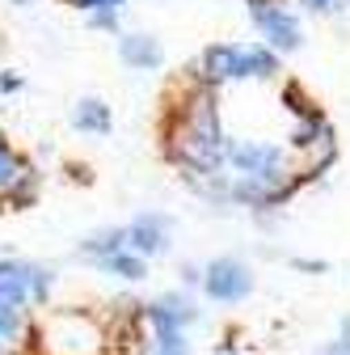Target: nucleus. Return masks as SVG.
Masks as SVG:
<instances>
[{"instance_id": "nucleus-30", "label": "nucleus", "mask_w": 350, "mask_h": 355, "mask_svg": "<svg viewBox=\"0 0 350 355\" xmlns=\"http://www.w3.org/2000/svg\"><path fill=\"white\" fill-rule=\"evenodd\" d=\"M9 5H17V9H26V5H34V0H9Z\"/></svg>"}, {"instance_id": "nucleus-4", "label": "nucleus", "mask_w": 350, "mask_h": 355, "mask_svg": "<svg viewBox=\"0 0 350 355\" xmlns=\"http://www.w3.org/2000/svg\"><path fill=\"white\" fill-rule=\"evenodd\" d=\"M224 169L232 178H257V173H291V148L275 140H228Z\"/></svg>"}, {"instance_id": "nucleus-21", "label": "nucleus", "mask_w": 350, "mask_h": 355, "mask_svg": "<svg viewBox=\"0 0 350 355\" xmlns=\"http://www.w3.org/2000/svg\"><path fill=\"white\" fill-rule=\"evenodd\" d=\"M295 5L304 13H313V17H338V13L350 9V0H295Z\"/></svg>"}, {"instance_id": "nucleus-2", "label": "nucleus", "mask_w": 350, "mask_h": 355, "mask_svg": "<svg viewBox=\"0 0 350 355\" xmlns=\"http://www.w3.org/2000/svg\"><path fill=\"white\" fill-rule=\"evenodd\" d=\"M42 343L38 355H106L110 351V330L89 313V309H55L38 322Z\"/></svg>"}, {"instance_id": "nucleus-15", "label": "nucleus", "mask_w": 350, "mask_h": 355, "mask_svg": "<svg viewBox=\"0 0 350 355\" xmlns=\"http://www.w3.org/2000/svg\"><path fill=\"white\" fill-rule=\"evenodd\" d=\"M279 102L287 106V114L300 123V119H325V110L317 106V98H308V89H304L300 80H283V94Z\"/></svg>"}, {"instance_id": "nucleus-7", "label": "nucleus", "mask_w": 350, "mask_h": 355, "mask_svg": "<svg viewBox=\"0 0 350 355\" xmlns=\"http://www.w3.org/2000/svg\"><path fill=\"white\" fill-rule=\"evenodd\" d=\"M199 85L220 89L228 80H241V42H211L199 55Z\"/></svg>"}, {"instance_id": "nucleus-16", "label": "nucleus", "mask_w": 350, "mask_h": 355, "mask_svg": "<svg viewBox=\"0 0 350 355\" xmlns=\"http://www.w3.org/2000/svg\"><path fill=\"white\" fill-rule=\"evenodd\" d=\"M102 275H114V279H144L148 275V262L140 258V254H131V250H122V254H114V258H102V262H93Z\"/></svg>"}, {"instance_id": "nucleus-11", "label": "nucleus", "mask_w": 350, "mask_h": 355, "mask_svg": "<svg viewBox=\"0 0 350 355\" xmlns=\"http://www.w3.org/2000/svg\"><path fill=\"white\" fill-rule=\"evenodd\" d=\"M72 127L80 131V136H110L114 131V114L102 98H80L72 106Z\"/></svg>"}, {"instance_id": "nucleus-9", "label": "nucleus", "mask_w": 350, "mask_h": 355, "mask_svg": "<svg viewBox=\"0 0 350 355\" xmlns=\"http://www.w3.org/2000/svg\"><path fill=\"white\" fill-rule=\"evenodd\" d=\"M118 60L136 72H156L165 64V47L152 34H118Z\"/></svg>"}, {"instance_id": "nucleus-20", "label": "nucleus", "mask_w": 350, "mask_h": 355, "mask_svg": "<svg viewBox=\"0 0 350 355\" xmlns=\"http://www.w3.org/2000/svg\"><path fill=\"white\" fill-rule=\"evenodd\" d=\"M51 288H55V271H51V266L30 262V304H47Z\"/></svg>"}, {"instance_id": "nucleus-25", "label": "nucleus", "mask_w": 350, "mask_h": 355, "mask_svg": "<svg viewBox=\"0 0 350 355\" xmlns=\"http://www.w3.org/2000/svg\"><path fill=\"white\" fill-rule=\"evenodd\" d=\"M178 275H182V284H186V288H203V266H194V262H186V266H182V271H178Z\"/></svg>"}, {"instance_id": "nucleus-26", "label": "nucleus", "mask_w": 350, "mask_h": 355, "mask_svg": "<svg viewBox=\"0 0 350 355\" xmlns=\"http://www.w3.org/2000/svg\"><path fill=\"white\" fill-rule=\"evenodd\" d=\"M21 85H26V80H21L17 72H0V94H17Z\"/></svg>"}, {"instance_id": "nucleus-19", "label": "nucleus", "mask_w": 350, "mask_h": 355, "mask_svg": "<svg viewBox=\"0 0 350 355\" xmlns=\"http://www.w3.org/2000/svg\"><path fill=\"white\" fill-rule=\"evenodd\" d=\"M38 203V169L30 165L26 169V178H21V182L5 195V207H13V211H26V207H34Z\"/></svg>"}, {"instance_id": "nucleus-18", "label": "nucleus", "mask_w": 350, "mask_h": 355, "mask_svg": "<svg viewBox=\"0 0 350 355\" xmlns=\"http://www.w3.org/2000/svg\"><path fill=\"white\" fill-rule=\"evenodd\" d=\"M325 127H329V119H300V123L291 127V136H287V148H291V153H308V148L321 140Z\"/></svg>"}, {"instance_id": "nucleus-23", "label": "nucleus", "mask_w": 350, "mask_h": 355, "mask_svg": "<svg viewBox=\"0 0 350 355\" xmlns=\"http://www.w3.org/2000/svg\"><path fill=\"white\" fill-rule=\"evenodd\" d=\"M89 26H93V30H110V34H118V13H114V9L89 13Z\"/></svg>"}, {"instance_id": "nucleus-22", "label": "nucleus", "mask_w": 350, "mask_h": 355, "mask_svg": "<svg viewBox=\"0 0 350 355\" xmlns=\"http://www.w3.org/2000/svg\"><path fill=\"white\" fill-rule=\"evenodd\" d=\"M59 5H72V9H80V13H102V9H122L127 0H59Z\"/></svg>"}, {"instance_id": "nucleus-24", "label": "nucleus", "mask_w": 350, "mask_h": 355, "mask_svg": "<svg viewBox=\"0 0 350 355\" xmlns=\"http://www.w3.org/2000/svg\"><path fill=\"white\" fill-rule=\"evenodd\" d=\"M291 266H295V271H308V275H325L329 271L325 258H291Z\"/></svg>"}, {"instance_id": "nucleus-3", "label": "nucleus", "mask_w": 350, "mask_h": 355, "mask_svg": "<svg viewBox=\"0 0 350 355\" xmlns=\"http://www.w3.org/2000/svg\"><path fill=\"white\" fill-rule=\"evenodd\" d=\"M245 13L253 21V30L261 34V42L275 55H291L304 47V26L300 13L287 5V0H245Z\"/></svg>"}, {"instance_id": "nucleus-12", "label": "nucleus", "mask_w": 350, "mask_h": 355, "mask_svg": "<svg viewBox=\"0 0 350 355\" xmlns=\"http://www.w3.org/2000/svg\"><path fill=\"white\" fill-rule=\"evenodd\" d=\"M270 80L279 76V55L266 42H241V80Z\"/></svg>"}, {"instance_id": "nucleus-8", "label": "nucleus", "mask_w": 350, "mask_h": 355, "mask_svg": "<svg viewBox=\"0 0 350 355\" xmlns=\"http://www.w3.org/2000/svg\"><path fill=\"white\" fill-rule=\"evenodd\" d=\"M30 309V262L0 258V313H26Z\"/></svg>"}, {"instance_id": "nucleus-1", "label": "nucleus", "mask_w": 350, "mask_h": 355, "mask_svg": "<svg viewBox=\"0 0 350 355\" xmlns=\"http://www.w3.org/2000/svg\"><path fill=\"white\" fill-rule=\"evenodd\" d=\"M228 136L220 123V89L194 85L182 94L178 106L165 114V161L182 169V178L224 173Z\"/></svg>"}, {"instance_id": "nucleus-27", "label": "nucleus", "mask_w": 350, "mask_h": 355, "mask_svg": "<svg viewBox=\"0 0 350 355\" xmlns=\"http://www.w3.org/2000/svg\"><path fill=\"white\" fill-rule=\"evenodd\" d=\"M317 355H350V351H346L338 338H329V343H321V347H317Z\"/></svg>"}, {"instance_id": "nucleus-13", "label": "nucleus", "mask_w": 350, "mask_h": 355, "mask_svg": "<svg viewBox=\"0 0 350 355\" xmlns=\"http://www.w3.org/2000/svg\"><path fill=\"white\" fill-rule=\"evenodd\" d=\"M144 326L152 330V351H148V355H190L186 330L169 326V322H160V318H148V313H144Z\"/></svg>"}, {"instance_id": "nucleus-14", "label": "nucleus", "mask_w": 350, "mask_h": 355, "mask_svg": "<svg viewBox=\"0 0 350 355\" xmlns=\"http://www.w3.org/2000/svg\"><path fill=\"white\" fill-rule=\"evenodd\" d=\"M122 250H127V225H118V229H102V233H93V237H84V241H80V254L89 258V262L114 258V254H122Z\"/></svg>"}, {"instance_id": "nucleus-5", "label": "nucleus", "mask_w": 350, "mask_h": 355, "mask_svg": "<svg viewBox=\"0 0 350 355\" xmlns=\"http://www.w3.org/2000/svg\"><path fill=\"white\" fill-rule=\"evenodd\" d=\"M249 292H253V271L241 258L224 254V258H211L203 266V296L207 300H215V304H241V300H249Z\"/></svg>"}, {"instance_id": "nucleus-17", "label": "nucleus", "mask_w": 350, "mask_h": 355, "mask_svg": "<svg viewBox=\"0 0 350 355\" xmlns=\"http://www.w3.org/2000/svg\"><path fill=\"white\" fill-rule=\"evenodd\" d=\"M26 169H30V161L17 148H9L5 140H0V195H9L21 178H26Z\"/></svg>"}, {"instance_id": "nucleus-6", "label": "nucleus", "mask_w": 350, "mask_h": 355, "mask_svg": "<svg viewBox=\"0 0 350 355\" xmlns=\"http://www.w3.org/2000/svg\"><path fill=\"white\" fill-rule=\"evenodd\" d=\"M169 241H173V220H169L165 211H140V216L127 225V250L140 254L144 262L156 258V254H165Z\"/></svg>"}, {"instance_id": "nucleus-10", "label": "nucleus", "mask_w": 350, "mask_h": 355, "mask_svg": "<svg viewBox=\"0 0 350 355\" xmlns=\"http://www.w3.org/2000/svg\"><path fill=\"white\" fill-rule=\"evenodd\" d=\"M144 313H148V318H160V322H169V326H178V330H190V326L203 318V309H199L186 292H160L156 300L144 304Z\"/></svg>"}, {"instance_id": "nucleus-28", "label": "nucleus", "mask_w": 350, "mask_h": 355, "mask_svg": "<svg viewBox=\"0 0 350 355\" xmlns=\"http://www.w3.org/2000/svg\"><path fill=\"white\" fill-rule=\"evenodd\" d=\"M338 343H342V347L350 351V313H346V318L338 322Z\"/></svg>"}, {"instance_id": "nucleus-29", "label": "nucleus", "mask_w": 350, "mask_h": 355, "mask_svg": "<svg viewBox=\"0 0 350 355\" xmlns=\"http://www.w3.org/2000/svg\"><path fill=\"white\" fill-rule=\"evenodd\" d=\"M68 173H72V182H93V173L84 165H68Z\"/></svg>"}]
</instances>
